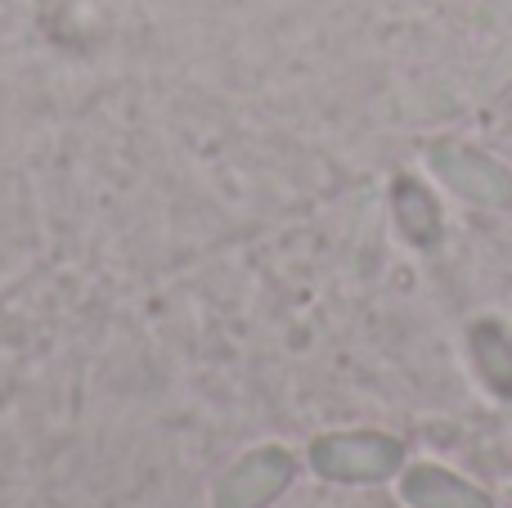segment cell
Instances as JSON below:
<instances>
[{
  "label": "cell",
  "instance_id": "1",
  "mask_svg": "<svg viewBox=\"0 0 512 508\" xmlns=\"http://www.w3.org/2000/svg\"><path fill=\"white\" fill-rule=\"evenodd\" d=\"M432 167L459 189L463 198L472 203H486V207H504L512 198V180L499 162L481 158L472 149H459V144H436L432 149Z\"/></svg>",
  "mask_w": 512,
  "mask_h": 508
},
{
  "label": "cell",
  "instance_id": "2",
  "mask_svg": "<svg viewBox=\"0 0 512 508\" xmlns=\"http://www.w3.org/2000/svg\"><path fill=\"white\" fill-rule=\"evenodd\" d=\"M315 464L328 477H387L400 464V446L387 437H333L315 446Z\"/></svg>",
  "mask_w": 512,
  "mask_h": 508
},
{
  "label": "cell",
  "instance_id": "3",
  "mask_svg": "<svg viewBox=\"0 0 512 508\" xmlns=\"http://www.w3.org/2000/svg\"><path fill=\"white\" fill-rule=\"evenodd\" d=\"M405 495L418 508H490L486 495H477L468 482L441 473V468H414L405 477Z\"/></svg>",
  "mask_w": 512,
  "mask_h": 508
},
{
  "label": "cell",
  "instance_id": "4",
  "mask_svg": "<svg viewBox=\"0 0 512 508\" xmlns=\"http://www.w3.org/2000/svg\"><path fill=\"white\" fill-rule=\"evenodd\" d=\"M472 351H477V369L499 396H512V333L499 320H481L472 329Z\"/></svg>",
  "mask_w": 512,
  "mask_h": 508
},
{
  "label": "cell",
  "instance_id": "5",
  "mask_svg": "<svg viewBox=\"0 0 512 508\" xmlns=\"http://www.w3.org/2000/svg\"><path fill=\"white\" fill-rule=\"evenodd\" d=\"M396 212H400V225H405V234L414 243L432 248V243L441 239V212H436L432 194H427L423 185L400 180V185H396Z\"/></svg>",
  "mask_w": 512,
  "mask_h": 508
}]
</instances>
